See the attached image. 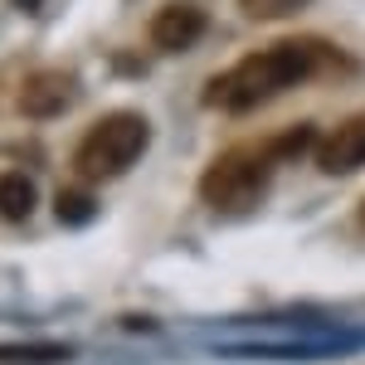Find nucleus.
I'll use <instances>...</instances> for the list:
<instances>
[{"instance_id":"f257e3e1","label":"nucleus","mask_w":365,"mask_h":365,"mask_svg":"<svg viewBox=\"0 0 365 365\" xmlns=\"http://www.w3.org/2000/svg\"><path fill=\"white\" fill-rule=\"evenodd\" d=\"M322 58H327V49L312 44V39H278V44L249 54L239 68L220 73L215 83L205 88V103L220 108V113H253V108H263L273 93L312 78V73L322 68Z\"/></svg>"},{"instance_id":"f03ea898","label":"nucleus","mask_w":365,"mask_h":365,"mask_svg":"<svg viewBox=\"0 0 365 365\" xmlns=\"http://www.w3.org/2000/svg\"><path fill=\"white\" fill-rule=\"evenodd\" d=\"M146 141H151L146 117H137V113L98 117V122L83 132L78 151H73V175L88 180V185H103V180H113V175L137 166V156L146 151Z\"/></svg>"},{"instance_id":"7ed1b4c3","label":"nucleus","mask_w":365,"mask_h":365,"mask_svg":"<svg viewBox=\"0 0 365 365\" xmlns=\"http://www.w3.org/2000/svg\"><path fill=\"white\" fill-rule=\"evenodd\" d=\"M268 190V161L258 151H225L215 166L200 175V195L205 205L225 210V215H239V210H253Z\"/></svg>"},{"instance_id":"20e7f679","label":"nucleus","mask_w":365,"mask_h":365,"mask_svg":"<svg viewBox=\"0 0 365 365\" xmlns=\"http://www.w3.org/2000/svg\"><path fill=\"white\" fill-rule=\"evenodd\" d=\"M205 10L190 5V0H175V5H161L156 15H151V44L161 49V54H185L190 44H200V34H205Z\"/></svg>"},{"instance_id":"39448f33","label":"nucleus","mask_w":365,"mask_h":365,"mask_svg":"<svg viewBox=\"0 0 365 365\" xmlns=\"http://www.w3.org/2000/svg\"><path fill=\"white\" fill-rule=\"evenodd\" d=\"M73 98H78V83L68 73H58V68H44V73H29L20 83L15 103H20L25 117H58V113H68Z\"/></svg>"},{"instance_id":"423d86ee","label":"nucleus","mask_w":365,"mask_h":365,"mask_svg":"<svg viewBox=\"0 0 365 365\" xmlns=\"http://www.w3.org/2000/svg\"><path fill=\"white\" fill-rule=\"evenodd\" d=\"M317 166L327 175H351L365 166V117H351L327 137H317Z\"/></svg>"},{"instance_id":"0eeeda50","label":"nucleus","mask_w":365,"mask_h":365,"mask_svg":"<svg viewBox=\"0 0 365 365\" xmlns=\"http://www.w3.org/2000/svg\"><path fill=\"white\" fill-rule=\"evenodd\" d=\"M34 205H39V190L25 170H0V220L20 225L34 215Z\"/></svg>"},{"instance_id":"6e6552de","label":"nucleus","mask_w":365,"mask_h":365,"mask_svg":"<svg viewBox=\"0 0 365 365\" xmlns=\"http://www.w3.org/2000/svg\"><path fill=\"white\" fill-rule=\"evenodd\" d=\"M58 361H68V346H44V341L0 346V365H58Z\"/></svg>"},{"instance_id":"1a4fd4ad","label":"nucleus","mask_w":365,"mask_h":365,"mask_svg":"<svg viewBox=\"0 0 365 365\" xmlns=\"http://www.w3.org/2000/svg\"><path fill=\"white\" fill-rule=\"evenodd\" d=\"M239 10L249 20H287V15L307 10V0H239Z\"/></svg>"},{"instance_id":"9d476101","label":"nucleus","mask_w":365,"mask_h":365,"mask_svg":"<svg viewBox=\"0 0 365 365\" xmlns=\"http://www.w3.org/2000/svg\"><path fill=\"white\" fill-rule=\"evenodd\" d=\"M88 215H93V200L83 190H63L58 195V220H68V225H83Z\"/></svg>"},{"instance_id":"9b49d317","label":"nucleus","mask_w":365,"mask_h":365,"mask_svg":"<svg viewBox=\"0 0 365 365\" xmlns=\"http://www.w3.org/2000/svg\"><path fill=\"white\" fill-rule=\"evenodd\" d=\"M15 5H20V10H39L44 0H15Z\"/></svg>"},{"instance_id":"f8f14e48","label":"nucleus","mask_w":365,"mask_h":365,"mask_svg":"<svg viewBox=\"0 0 365 365\" xmlns=\"http://www.w3.org/2000/svg\"><path fill=\"white\" fill-rule=\"evenodd\" d=\"M356 220H361V229H365V205H361V215H356Z\"/></svg>"}]
</instances>
